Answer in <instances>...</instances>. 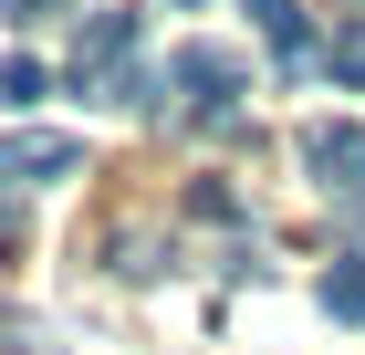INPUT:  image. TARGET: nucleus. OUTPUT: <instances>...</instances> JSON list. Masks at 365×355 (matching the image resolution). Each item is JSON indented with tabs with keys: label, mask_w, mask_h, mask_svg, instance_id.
<instances>
[{
	"label": "nucleus",
	"mask_w": 365,
	"mask_h": 355,
	"mask_svg": "<svg viewBox=\"0 0 365 355\" xmlns=\"http://www.w3.org/2000/svg\"><path fill=\"white\" fill-rule=\"evenodd\" d=\"M240 94H251V63L230 53V42H178L168 74L146 84V105H168L178 126H230V115H240Z\"/></svg>",
	"instance_id": "1"
},
{
	"label": "nucleus",
	"mask_w": 365,
	"mask_h": 355,
	"mask_svg": "<svg viewBox=\"0 0 365 355\" xmlns=\"http://www.w3.org/2000/svg\"><path fill=\"white\" fill-rule=\"evenodd\" d=\"M63 0H0V21H53Z\"/></svg>",
	"instance_id": "8"
},
{
	"label": "nucleus",
	"mask_w": 365,
	"mask_h": 355,
	"mask_svg": "<svg viewBox=\"0 0 365 355\" xmlns=\"http://www.w3.org/2000/svg\"><path fill=\"white\" fill-rule=\"evenodd\" d=\"M324 314L334 324H365V261H334L324 272Z\"/></svg>",
	"instance_id": "5"
},
{
	"label": "nucleus",
	"mask_w": 365,
	"mask_h": 355,
	"mask_svg": "<svg viewBox=\"0 0 365 355\" xmlns=\"http://www.w3.org/2000/svg\"><path fill=\"white\" fill-rule=\"evenodd\" d=\"M73 167H84V136H11L0 146V178H11V189H53Z\"/></svg>",
	"instance_id": "3"
},
{
	"label": "nucleus",
	"mask_w": 365,
	"mask_h": 355,
	"mask_svg": "<svg viewBox=\"0 0 365 355\" xmlns=\"http://www.w3.org/2000/svg\"><path fill=\"white\" fill-rule=\"evenodd\" d=\"M42 94H53V74H42L31 53H11V63H0V105H11V115H21V105H42Z\"/></svg>",
	"instance_id": "7"
},
{
	"label": "nucleus",
	"mask_w": 365,
	"mask_h": 355,
	"mask_svg": "<svg viewBox=\"0 0 365 355\" xmlns=\"http://www.w3.org/2000/svg\"><path fill=\"white\" fill-rule=\"evenodd\" d=\"M240 11H251V21H261V42H272L282 63H313V31H303V0H240Z\"/></svg>",
	"instance_id": "4"
},
{
	"label": "nucleus",
	"mask_w": 365,
	"mask_h": 355,
	"mask_svg": "<svg viewBox=\"0 0 365 355\" xmlns=\"http://www.w3.org/2000/svg\"><path fill=\"white\" fill-rule=\"evenodd\" d=\"M324 74H334V84H365V11H355V21H334V42H324Z\"/></svg>",
	"instance_id": "6"
},
{
	"label": "nucleus",
	"mask_w": 365,
	"mask_h": 355,
	"mask_svg": "<svg viewBox=\"0 0 365 355\" xmlns=\"http://www.w3.org/2000/svg\"><path fill=\"white\" fill-rule=\"evenodd\" d=\"M303 167L344 199V219H365V126H303Z\"/></svg>",
	"instance_id": "2"
}]
</instances>
